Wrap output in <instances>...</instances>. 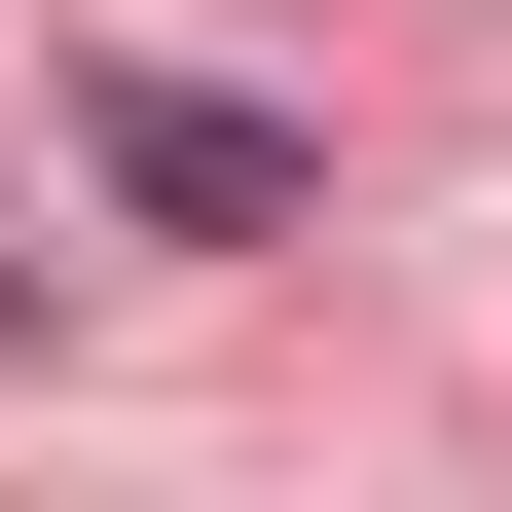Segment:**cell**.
Returning a JSON list of instances; mask_svg holds the SVG:
<instances>
[{
  "label": "cell",
  "instance_id": "cell-1",
  "mask_svg": "<svg viewBox=\"0 0 512 512\" xmlns=\"http://www.w3.org/2000/svg\"><path fill=\"white\" fill-rule=\"evenodd\" d=\"M74 183H110V220H147V256H293V220H330V147H293V110H256V74H147V37H110V74H74Z\"/></svg>",
  "mask_w": 512,
  "mask_h": 512
}]
</instances>
